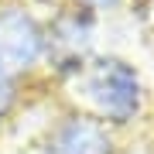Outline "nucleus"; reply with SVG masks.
Masks as SVG:
<instances>
[{
  "instance_id": "f257e3e1",
  "label": "nucleus",
  "mask_w": 154,
  "mask_h": 154,
  "mask_svg": "<svg viewBox=\"0 0 154 154\" xmlns=\"http://www.w3.org/2000/svg\"><path fill=\"white\" fill-rule=\"evenodd\" d=\"M58 96L106 123L123 140L147 137L154 130V86L144 65L120 48L96 51Z\"/></svg>"
},
{
  "instance_id": "f03ea898",
  "label": "nucleus",
  "mask_w": 154,
  "mask_h": 154,
  "mask_svg": "<svg viewBox=\"0 0 154 154\" xmlns=\"http://www.w3.org/2000/svg\"><path fill=\"white\" fill-rule=\"evenodd\" d=\"M103 17L72 0H55L45 11V82L62 93L96 51H103Z\"/></svg>"
},
{
  "instance_id": "7ed1b4c3",
  "label": "nucleus",
  "mask_w": 154,
  "mask_h": 154,
  "mask_svg": "<svg viewBox=\"0 0 154 154\" xmlns=\"http://www.w3.org/2000/svg\"><path fill=\"white\" fill-rule=\"evenodd\" d=\"M45 11L21 0H0V72L34 86L45 79Z\"/></svg>"
},
{
  "instance_id": "20e7f679",
  "label": "nucleus",
  "mask_w": 154,
  "mask_h": 154,
  "mask_svg": "<svg viewBox=\"0 0 154 154\" xmlns=\"http://www.w3.org/2000/svg\"><path fill=\"white\" fill-rule=\"evenodd\" d=\"M123 144V137H116L106 123H99L86 110L58 103V110L48 116L28 154H120Z\"/></svg>"
},
{
  "instance_id": "39448f33",
  "label": "nucleus",
  "mask_w": 154,
  "mask_h": 154,
  "mask_svg": "<svg viewBox=\"0 0 154 154\" xmlns=\"http://www.w3.org/2000/svg\"><path fill=\"white\" fill-rule=\"evenodd\" d=\"M28 96H31V86L28 82H21V79L0 72V137L11 130V123L17 120V113L24 110Z\"/></svg>"
},
{
  "instance_id": "423d86ee",
  "label": "nucleus",
  "mask_w": 154,
  "mask_h": 154,
  "mask_svg": "<svg viewBox=\"0 0 154 154\" xmlns=\"http://www.w3.org/2000/svg\"><path fill=\"white\" fill-rule=\"evenodd\" d=\"M72 4H82V7H89V11H96L99 17H113V14H120L123 7H127V0H72Z\"/></svg>"
},
{
  "instance_id": "0eeeda50",
  "label": "nucleus",
  "mask_w": 154,
  "mask_h": 154,
  "mask_svg": "<svg viewBox=\"0 0 154 154\" xmlns=\"http://www.w3.org/2000/svg\"><path fill=\"white\" fill-rule=\"evenodd\" d=\"M120 154H154V147H151V137H137V140H127Z\"/></svg>"
},
{
  "instance_id": "6e6552de",
  "label": "nucleus",
  "mask_w": 154,
  "mask_h": 154,
  "mask_svg": "<svg viewBox=\"0 0 154 154\" xmlns=\"http://www.w3.org/2000/svg\"><path fill=\"white\" fill-rule=\"evenodd\" d=\"M21 4H31V7H38V11H48L55 0H21Z\"/></svg>"
},
{
  "instance_id": "1a4fd4ad",
  "label": "nucleus",
  "mask_w": 154,
  "mask_h": 154,
  "mask_svg": "<svg viewBox=\"0 0 154 154\" xmlns=\"http://www.w3.org/2000/svg\"><path fill=\"white\" fill-rule=\"evenodd\" d=\"M0 154H11V151H7V144H0Z\"/></svg>"
}]
</instances>
